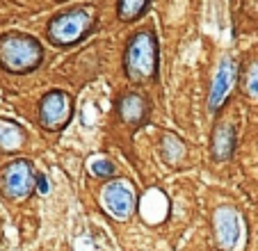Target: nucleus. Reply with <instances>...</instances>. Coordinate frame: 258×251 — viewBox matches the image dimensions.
Masks as SVG:
<instances>
[{"instance_id":"f257e3e1","label":"nucleus","mask_w":258,"mask_h":251,"mask_svg":"<svg viewBox=\"0 0 258 251\" xmlns=\"http://www.w3.org/2000/svg\"><path fill=\"white\" fill-rule=\"evenodd\" d=\"M44 59V48L28 34H5L0 39V64L12 73H25L37 69Z\"/></svg>"},{"instance_id":"f03ea898","label":"nucleus","mask_w":258,"mask_h":251,"mask_svg":"<svg viewBox=\"0 0 258 251\" xmlns=\"http://www.w3.org/2000/svg\"><path fill=\"white\" fill-rule=\"evenodd\" d=\"M158 69V44L153 32L140 30L126 48V73L131 80L142 82L156 76Z\"/></svg>"},{"instance_id":"7ed1b4c3","label":"nucleus","mask_w":258,"mask_h":251,"mask_svg":"<svg viewBox=\"0 0 258 251\" xmlns=\"http://www.w3.org/2000/svg\"><path fill=\"white\" fill-rule=\"evenodd\" d=\"M92 23H94V12L89 7H78V10L55 16L48 25V37L57 46H71L87 34Z\"/></svg>"},{"instance_id":"20e7f679","label":"nucleus","mask_w":258,"mask_h":251,"mask_svg":"<svg viewBox=\"0 0 258 251\" xmlns=\"http://www.w3.org/2000/svg\"><path fill=\"white\" fill-rule=\"evenodd\" d=\"M37 176L32 174V164L28 160H14L0 174V190L10 201H23L30 197Z\"/></svg>"},{"instance_id":"39448f33","label":"nucleus","mask_w":258,"mask_h":251,"mask_svg":"<svg viewBox=\"0 0 258 251\" xmlns=\"http://www.w3.org/2000/svg\"><path fill=\"white\" fill-rule=\"evenodd\" d=\"M101 203L105 208V213L110 217L119 219H128L135 210V190H133L131 183L126 180H112V183H107L101 192Z\"/></svg>"},{"instance_id":"423d86ee","label":"nucleus","mask_w":258,"mask_h":251,"mask_svg":"<svg viewBox=\"0 0 258 251\" xmlns=\"http://www.w3.org/2000/svg\"><path fill=\"white\" fill-rule=\"evenodd\" d=\"M71 119V98L64 92H50L39 105V121L48 131H57Z\"/></svg>"},{"instance_id":"0eeeda50","label":"nucleus","mask_w":258,"mask_h":251,"mask_svg":"<svg viewBox=\"0 0 258 251\" xmlns=\"http://www.w3.org/2000/svg\"><path fill=\"white\" fill-rule=\"evenodd\" d=\"M215 233H217V242L222 249L233 251L240 240V219L235 210L231 208H219L215 215Z\"/></svg>"},{"instance_id":"6e6552de","label":"nucleus","mask_w":258,"mask_h":251,"mask_svg":"<svg viewBox=\"0 0 258 251\" xmlns=\"http://www.w3.org/2000/svg\"><path fill=\"white\" fill-rule=\"evenodd\" d=\"M235 82V62L231 57H224L219 62L217 73L213 78V87H210V96H208V105L210 110H217L222 103H224L226 94L231 92Z\"/></svg>"},{"instance_id":"1a4fd4ad","label":"nucleus","mask_w":258,"mask_h":251,"mask_svg":"<svg viewBox=\"0 0 258 251\" xmlns=\"http://www.w3.org/2000/svg\"><path fill=\"white\" fill-rule=\"evenodd\" d=\"M119 114L126 123L131 126H140L146 119V101L137 94H126L119 101Z\"/></svg>"},{"instance_id":"9d476101","label":"nucleus","mask_w":258,"mask_h":251,"mask_svg":"<svg viewBox=\"0 0 258 251\" xmlns=\"http://www.w3.org/2000/svg\"><path fill=\"white\" fill-rule=\"evenodd\" d=\"M233 146H235V133L229 123H222L215 128V135H213V153L217 160H226L231 153H233Z\"/></svg>"},{"instance_id":"9b49d317","label":"nucleus","mask_w":258,"mask_h":251,"mask_svg":"<svg viewBox=\"0 0 258 251\" xmlns=\"http://www.w3.org/2000/svg\"><path fill=\"white\" fill-rule=\"evenodd\" d=\"M23 144V133L19 126L10 123V121H0V149L14 151Z\"/></svg>"},{"instance_id":"f8f14e48","label":"nucleus","mask_w":258,"mask_h":251,"mask_svg":"<svg viewBox=\"0 0 258 251\" xmlns=\"http://www.w3.org/2000/svg\"><path fill=\"white\" fill-rule=\"evenodd\" d=\"M149 7V0H119V19L121 21H135L144 14Z\"/></svg>"},{"instance_id":"ddd939ff","label":"nucleus","mask_w":258,"mask_h":251,"mask_svg":"<svg viewBox=\"0 0 258 251\" xmlns=\"http://www.w3.org/2000/svg\"><path fill=\"white\" fill-rule=\"evenodd\" d=\"M183 153H185V146L180 144L174 135H167L165 137V158L169 160V162H178V160L183 158Z\"/></svg>"},{"instance_id":"4468645a","label":"nucleus","mask_w":258,"mask_h":251,"mask_svg":"<svg viewBox=\"0 0 258 251\" xmlns=\"http://www.w3.org/2000/svg\"><path fill=\"white\" fill-rule=\"evenodd\" d=\"M89 171H92L96 178H110V176L114 174V167H112V162H107V160H94V162L89 164Z\"/></svg>"},{"instance_id":"2eb2a0df","label":"nucleus","mask_w":258,"mask_h":251,"mask_svg":"<svg viewBox=\"0 0 258 251\" xmlns=\"http://www.w3.org/2000/svg\"><path fill=\"white\" fill-rule=\"evenodd\" d=\"M247 92L258 96V67H253L249 71V78H247Z\"/></svg>"},{"instance_id":"dca6fc26","label":"nucleus","mask_w":258,"mask_h":251,"mask_svg":"<svg viewBox=\"0 0 258 251\" xmlns=\"http://www.w3.org/2000/svg\"><path fill=\"white\" fill-rule=\"evenodd\" d=\"M37 187H39L41 192H46V190H48V183H46L44 176H37Z\"/></svg>"}]
</instances>
